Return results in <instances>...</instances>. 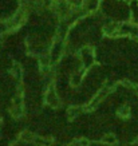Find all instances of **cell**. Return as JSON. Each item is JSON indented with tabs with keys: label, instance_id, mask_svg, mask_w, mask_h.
Instances as JSON below:
<instances>
[{
	"label": "cell",
	"instance_id": "6da1fadb",
	"mask_svg": "<svg viewBox=\"0 0 138 146\" xmlns=\"http://www.w3.org/2000/svg\"><path fill=\"white\" fill-rule=\"evenodd\" d=\"M46 102L50 106H58V97L55 95V91L54 90H50L47 95H46Z\"/></svg>",
	"mask_w": 138,
	"mask_h": 146
},
{
	"label": "cell",
	"instance_id": "7a4b0ae2",
	"mask_svg": "<svg viewBox=\"0 0 138 146\" xmlns=\"http://www.w3.org/2000/svg\"><path fill=\"white\" fill-rule=\"evenodd\" d=\"M35 134L32 131H28V130H24L22 134H20V139L23 142H34L35 141Z\"/></svg>",
	"mask_w": 138,
	"mask_h": 146
},
{
	"label": "cell",
	"instance_id": "3957f363",
	"mask_svg": "<svg viewBox=\"0 0 138 146\" xmlns=\"http://www.w3.org/2000/svg\"><path fill=\"white\" fill-rule=\"evenodd\" d=\"M34 142H35L36 146H51L52 145V139L51 138H44V137H36Z\"/></svg>",
	"mask_w": 138,
	"mask_h": 146
},
{
	"label": "cell",
	"instance_id": "277c9868",
	"mask_svg": "<svg viewBox=\"0 0 138 146\" xmlns=\"http://www.w3.org/2000/svg\"><path fill=\"white\" fill-rule=\"evenodd\" d=\"M101 139H102V142L103 143H106V145H114V143L117 142V138H115L114 134H105Z\"/></svg>",
	"mask_w": 138,
	"mask_h": 146
},
{
	"label": "cell",
	"instance_id": "5b68a950",
	"mask_svg": "<svg viewBox=\"0 0 138 146\" xmlns=\"http://www.w3.org/2000/svg\"><path fill=\"white\" fill-rule=\"evenodd\" d=\"M80 113V110L78 109V107H70L68 110H67V117L68 118H75V117H78Z\"/></svg>",
	"mask_w": 138,
	"mask_h": 146
},
{
	"label": "cell",
	"instance_id": "8992f818",
	"mask_svg": "<svg viewBox=\"0 0 138 146\" xmlns=\"http://www.w3.org/2000/svg\"><path fill=\"white\" fill-rule=\"evenodd\" d=\"M11 114H12L15 118L22 117V114H23V107L22 106H13L12 110H11Z\"/></svg>",
	"mask_w": 138,
	"mask_h": 146
},
{
	"label": "cell",
	"instance_id": "52a82bcc",
	"mask_svg": "<svg viewBox=\"0 0 138 146\" xmlns=\"http://www.w3.org/2000/svg\"><path fill=\"white\" fill-rule=\"evenodd\" d=\"M76 146H90V141L87 138H79L76 141Z\"/></svg>",
	"mask_w": 138,
	"mask_h": 146
},
{
	"label": "cell",
	"instance_id": "ba28073f",
	"mask_svg": "<svg viewBox=\"0 0 138 146\" xmlns=\"http://www.w3.org/2000/svg\"><path fill=\"white\" fill-rule=\"evenodd\" d=\"M118 114H119L121 117H127V115H129V107L122 106L119 110H118Z\"/></svg>",
	"mask_w": 138,
	"mask_h": 146
}]
</instances>
